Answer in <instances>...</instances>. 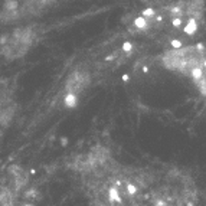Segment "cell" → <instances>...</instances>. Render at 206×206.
I'll list each match as a JSON object with an SVG mask.
<instances>
[{"instance_id":"6da1fadb","label":"cell","mask_w":206,"mask_h":206,"mask_svg":"<svg viewBox=\"0 0 206 206\" xmlns=\"http://www.w3.org/2000/svg\"><path fill=\"white\" fill-rule=\"evenodd\" d=\"M89 206H153L146 167L124 166L95 146L74 161Z\"/></svg>"},{"instance_id":"7a4b0ae2","label":"cell","mask_w":206,"mask_h":206,"mask_svg":"<svg viewBox=\"0 0 206 206\" xmlns=\"http://www.w3.org/2000/svg\"><path fill=\"white\" fill-rule=\"evenodd\" d=\"M153 206H196L199 190L192 176L176 166L146 167Z\"/></svg>"},{"instance_id":"3957f363","label":"cell","mask_w":206,"mask_h":206,"mask_svg":"<svg viewBox=\"0 0 206 206\" xmlns=\"http://www.w3.org/2000/svg\"><path fill=\"white\" fill-rule=\"evenodd\" d=\"M161 64L167 69L189 76L205 94V46L200 43L176 46L161 55Z\"/></svg>"},{"instance_id":"277c9868","label":"cell","mask_w":206,"mask_h":206,"mask_svg":"<svg viewBox=\"0 0 206 206\" xmlns=\"http://www.w3.org/2000/svg\"><path fill=\"white\" fill-rule=\"evenodd\" d=\"M35 32L32 29H17L10 36L3 41V46L0 48V53L7 59H16L25 55L29 51V48L33 45L35 41Z\"/></svg>"},{"instance_id":"5b68a950","label":"cell","mask_w":206,"mask_h":206,"mask_svg":"<svg viewBox=\"0 0 206 206\" xmlns=\"http://www.w3.org/2000/svg\"><path fill=\"white\" fill-rule=\"evenodd\" d=\"M16 111V103L13 91L9 88L6 81H0V127H6L12 121Z\"/></svg>"},{"instance_id":"8992f818","label":"cell","mask_w":206,"mask_h":206,"mask_svg":"<svg viewBox=\"0 0 206 206\" xmlns=\"http://www.w3.org/2000/svg\"><path fill=\"white\" fill-rule=\"evenodd\" d=\"M13 186L0 185V206H14V193L12 190Z\"/></svg>"},{"instance_id":"52a82bcc","label":"cell","mask_w":206,"mask_h":206,"mask_svg":"<svg viewBox=\"0 0 206 206\" xmlns=\"http://www.w3.org/2000/svg\"><path fill=\"white\" fill-rule=\"evenodd\" d=\"M146 5L151 6V7H161V6H166L169 3H172V0H143Z\"/></svg>"}]
</instances>
